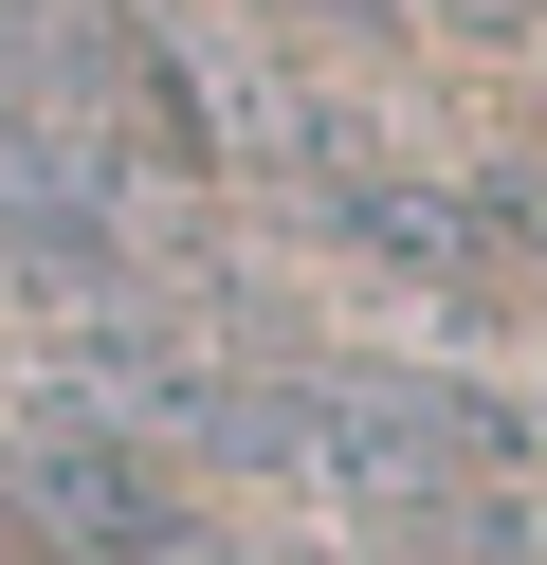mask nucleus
<instances>
[{"mask_svg":"<svg viewBox=\"0 0 547 565\" xmlns=\"http://www.w3.org/2000/svg\"><path fill=\"white\" fill-rule=\"evenodd\" d=\"M19 511L55 529L73 565H182V547H201L182 475L128 438V419H92V402H36V419H19Z\"/></svg>","mask_w":547,"mask_h":565,"instance_id":"obj_2","label":"nucleus"},{"mask_svg":"<svg viewBox=\"0 0 547 565\" xmlns=\"http://www.w3.org/2000/svg\"><path fill=\"white\" fill-rule=\"evenodd\" d=\"M292 475H328L365 529H401V547L529 565V402H511V383H401V365L311 383Z\"/></svg>","mask_w":547,"mask_h":565,"instance_id":"obj_1","label":"nucleus"},{"mask_svg":"<svg viewBox=\"0 0 547 565\" xmlns=\"http://www.w3.org/2000/svg\"><path fill=\"white\" fill-rule=\"evenodd\" d=\"M292 19H328V0H292Z\"/></svg>","mask_w":547,"mask_h":565,"instance_id":"obj_3","label":"nucleus"}]
</instances>
